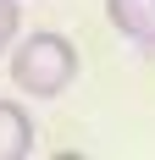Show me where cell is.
Returning a JSON list of instances; mask_svg holds the SVG:
<instances>
[{
  "instance_id": "obj_1",
  "label": "cell",
  "mask_w": 155,
  "mask_h": 160,
  "mask_svg": "<svg viewBox=\"0 0 155 160\" xmlns=\"http://www.w3.org/2000/svg\"><path fill=\"white\" fill-rule=\"evenodd\" d=\"M78 78V44L56 28H39L11 44V83L33 99H61Z\"/></svg>"
},
{
  "instance_id": "obj_3",
  "label": "cell",
  "mask_w": 155,
  "mask_h": 160,
  "mask_svg": "<svg viewBox=\"0 0 155 160\" xmlns=\"http://www.w3.org/2000/svg\"><path fill=\"white\" fill-rule=\"evenodd\" d=\"M33 116L17 99H0V160H28L33 155Z\"/></svg>"
},
{
  "instance_id": "obj_2",
  "label": "cell",
  "mask_w": 155,
  "mask_h": 160,
  "mask_svg": "<svg viewBox=\"0 0 155 160\" xmlns=\"http://www.w3.org/2000/svg\"><path fill=\"white\" fill-rule=\"evenodd\" d=\"M105 17L127 44L155 50V0H105Z\"/></svg>"
},
{
  "instance_id": "obj_4",
  "label": "cell",
  "mask_w": 155,
  "mask_h": 160,
  "mask_svg": "<svg viewBox=\"0 0 155 160\" xmlns=\"http://www.w3.org/2000/svg\"><path fill=\"white\" fill-rule=\"evenodd\" d=\"M17 33H22V6L17 0H0V50H11Z\"/></svg>"
}]
</instances>
